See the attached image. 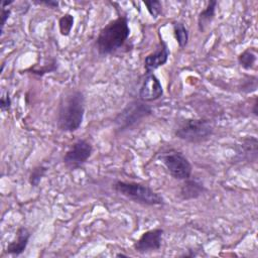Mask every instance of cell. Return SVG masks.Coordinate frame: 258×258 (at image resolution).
Returning a JSON list of instances; mask_svg holds the SVG:
<instances>
[{
	"label": "cell",
	"mask_w": 258,
	"mask_h": 258,
	"mask_svg": "<svg viewBox=\"0 0 258 258\" xmlns=\"http://www.w3.org/2000/svg\"><path fill=\"white\" fill-rule=\"evenodd\" d=\"M257 58V53L255 49L252 48H247L243 52H241L238 56V62L239 64L245 69V70H250L254 67Z\"/></svg>",
	"instance_id": "16"
},
{
	"label": "cell",
	"mask_w": 258,
	"mask_h": 258,
	"mask_svg": "<svg viewBox=\"0 0 258 258\" xmlns=\"http://www.w3.org/2000/svg\"><path fill=\"white\" fill-rule=\"evenodd\" d=\"M143 3H144V5L146 6L147 11L149 12V14H150L153 18H156V17L161 13L162 4H161L160 1L152 0V1H144Z\"/></svg>",
	"instance_id": "19"
},
{
	"label": "cell",
	"mask_w": 258,
	"mask_h": 258,
	"mask_svg": "<svg viewBox=\"0 0 258 258\" xmlns=\"http://www.w3.org/2000/svg\"><path fill=\"white\" fill-rule=\"evenodd\" d=\"M129 34L130 28L127 17L118 16L100 30L96 39L98 52L102 55L116 52L125 44Z\"/></svg>",
	"instance_id": "2"
},
{
	"label": "cell",
	"mask_w": 258,
	"mask_h": 258,
	"mask_svg": "<svg viewBox=\"0 0 258 258\" xmlns=\"http://www.w3.org/2000/svg\"><path fill=\"white\" fill-rule=\"evenodd\" d=\"M217 1H210L208 2L205 9H203L199 16H198V28L201 32H205L207 28L211 25L216 12L217 7Z\"/></svg>",
	"instance_id": "13"
},
{
	"label": "cell",
	"mask_w": 258,
	"mask_h": 258,
	"mask_svg": "<svg viewBox=\"0 0 258 258\" xmlns=\"http://www.w3.org/2000/svg\"><path fill=\"white\" fill-rule=\"evenodd\" d=\"M114 189L123 197L145 206H160L164 204L163 198L147 184L118 180L113 184Z\"/></svg>",
	"instance_id": "3"
},
{
	"label": "cell",
	"mask_w": 258,
	"mask_h": 258,
	"mask_svg": "<svg viewBox=\"0 0 258 258\" xmlns=\"http://www.w3.org/2000/svg\"><path fill=\"white\" fill-rule=\"evenodd\" d=\"M164 231L160 228L144 232L141 237L134 243L133 248L136 252L144 254L160 249Z\"/></svg>",
	"instance_id": "8"
},
{
	"label": "cell",
	"mask_w": 258,
	"mask_h": 258,
	"mask_svg": "<svg viewBox=\"0 0 258 258\" xmlns=\"http://www.w3.org/2000/svg\"><path fill=\"white\" fill-rule=\"evenodd\" d=\"M39 3L44 4V5H46V6L50 7V8H57V7H58V5H59L58 1H52V0H48V1H47V0L39 1Z\"/></svg>",
	"instance_id": "22"
},
{
	"label": "cell",
	"mask_w": 258,
	"mask_h": 258,
	"mask_svg": "<svg viewBox=\"0 0 258 258\" xmlns=\"http://www.w3.org/2000/svg\"><path fill=\"white\" fill-rule=\"evenodd\" d=\"M183 184L180 187V198L182 200H192V199H197L199 197H201L205 191H206V187L203 183L195 180V179H190L187 178L185 180H183Z\"/></svg>",
	"instance_id": "12"
},
{
	"label": "cell",
	"mask_w": 258,
	"mask_h": 258,
	"mask_svg": "<svg viewBox=\"0 0 258 258\" xmlns=\"http://www.w3.org/2000/svg\"><path fill=\"white\" fill-rule=\"evenodd\" d=\"M11 14V10L10 9H7L5 7H2V10H1V29H3L6 21L8 20L9 16Z\"/></svg>",
	"instance_id": "21"
},
{
	"label": "cell",
	"mask_w": 258,
	"mask_h": 258,
	"mask_svg": "<svg viewBox=\"0 0 258 258\" xmlns=\"http://www.w3.org/2000/svg\"><path fill=\"white\" fill-rule=\"evenodd\" d=\"M161 162L169 174L178 180H185L191 175V164L182 152L170 149L161 154Z\"/></svg>",
	"instance_id": "6"
},
{
	"label": "cell",
	"mask_w": 258,
	"mask_h": 258,
	"mask_svg": "<svg viewBox=\"0 0 258 258\" xmlns=\"http://www.w3.org/2000/svg\"><path fill=\"white\" fill-rule=\"evenodd\" d=\"M163 95V88L159 79L152 73L146 74L139 90V98L143 102L158 100Z\"/></svg>",
	"instance_id": "9"
},
{
	"label": "cell",
	"mask_w": 258,
	"mask_h": 258,
	"mask_svg": "<svg viewBox=\"0 0 258 258\" xmlns=\"http://www.w3.org/2000/svg\"><path fill=\"white\" fill-rule=\"evenodd\" d=\"M12 3H13L12 0H10V1H3V2H2V7H5V8H6V6H8V5L12 4Z\"/></svg>",
	"instance_id": "23"
},
{
	"label": "cell",
	"mask_w": 258,
	"mask_h": 258,
	"mask_svg": "<svg viewBox=\"0 0 258 258\" xmlns=\"http://www.w3.org/2000/svg\"><path fill=\"white\" fill-rule=\"evenodd\" d=\"M151 108L143 101L136 100L129 103L115 118L114 122L118 130H126L143 118L151 115Z\"/></svg>",
	"instance_id": "5"
},
{
	"label": "cell",
	"mask_w": 258,
	"mask_h": 258,
	"mask_svg": "<svg viewBox=\"0 0 258 258\" xmlns=\"http://www.w3.org/2000/svg\"><path fill=\"white\" fill-rule=\"evenodd\" d=\"M73 25H74V16L70 13L62 15L58 20V28H59L60 34L63 36L70 35Z\"/></svg>",
	"instance_id": "17"
},
{
	"label": "cell",
	"mask_w": 258,
	"mask_h": 258,
	"mask_svg": "<svg viewBox=\"0 0 258 258\" xmlns=\"http://www.w3.org/2000/svg\"><path fill=\"white\" fill-rule=\"evenodd\" d=\"M30 235H31L30 232L26 228L24 227L18 228V230L16 231L15 238L7 245L5 252L7 254L16 255V256L22 254L26 249Z\"/></svg>",
	"instance_id": "11"
},
{
	"label": "cell",
	"mask_w": 258,
	"mask_h": 258,
	"mask_svg": "<svg viewBox=\"0 0 258 258\" xmlns=\"http://www.w3.org/2000/svg\"><path fill=\"white\" fill-rule=\"evenodd\" d=\"M85 113V97L75 90L61 97L57 110V126L61 131L74 132L80 128Z\"/></svg>",
	"instance_id": "1"
},
{
	"label": "cell",
	"mask_w": 258,
	"mask_h": 258,
	"mask_svg": "<svg viewBox=\"0 0 258 258\" xmlns=\"http://www.w3.org/2000/svg\"><path fill=\"white\" fill-rule=\"evenodd\" d=\"M173 27V33L175 36V39L180 47H184L188 42V30L184 26L183 23L179 21H173L172 22Z\"/></svg>",
	"instance_id": "15"
},
{
	"label": "cell",
	"mask_w": 258,
	"mask_h": 258,
	"mask_svg": "<svg viewBox=\"0 0 258 258\" xmlns=\"http://www.w3.org/2000/svg\"><path fill=\"white\" fill-rule=\"evenodd\" d=\"M240 149L238 150V154L247 160H256L257 156V139L255 137L245 138L242 140Z\"/></svg>",
	"instance_id": "14"
},
{
	"label": "cell",
	"mask_w": 258,
	"mask_h": 258,
	"mask_svg": "<svg viewBox=\"0 0 258 258\" xmlns=\"http://www.w3.org/2000/svg\"><path fill=\"white\" fill-rule=\"evenodd\" d=\"M214 132V125L205 118L183 120L174 131V135L186 142L200 143L206 141Z\"/></svg>",
	"instance_id": "4"
},
{
	"label": "cell",
	"mask_w": 258,
	"mask_h": 258,
	"mask_svg": "<svg viewBox=\"0 0 258 258\" xmlns=\"http://www.w3.org/2000/svg\"><path fill=\"white\" fill-rule=\"evenodd\" d=\"M11 107V99L9 97L8 94L6 95H3L1 97V100H0V108H1V111H8Z\"/></svg>",
	"instance_id": "20"
},
{
	"label": "cell",
	"mask_w": 258,
	"mask_h": 258,
	"mask_svg": "<svg viewBox=\"0 0 258 258\" xmlns=\"http://www.w3.org/2000/svg\"><path fill=\"white\" fill-rule=\"evenodd\" d=\"M93 146L86 139H79L67 150L63 155V163L70 169L82 166L92 155Z\"/></svg>",
	"instance_id": "7"
},
{
	"label": "cell",
	"mask_w": 258,
	"mask_h": 258,
	"mask_svg": "<svg viewBox=\"0 0 258 258\" xmlns=\"http://www.w3.org/2000/svg\"><path fill=\"white\" fill-rule=\"evenodd\" d=\"M116 256L117 257H127V255L123 254V253H118V254H116Z\"/></svg>",
	"instance_id": "24"
},
{
	"label": "cell",
	"mask_w": 258,
	"mask_h": 258,
	"mask_svg": "<svg viewBox=\"0 0 258 258\" xmlns=\"http://www.w3.org/2000/svg\"><path fill=\"white\" fill-rule=\"evenodd\" d=\"M47 168L43 165H38L34 167L30 174H29V182L32 186H37L41 180V178L44 176Z\"/></svg>",
	"instance_id": "18"
},
{
	"label": "cell",
	"mask_w": 258,
	"mask_h": 258,
	"mask_svg": "<svg viewBox=\"0 0 258 258\" xmlns=\"http://www.w3.org/2000/svg\"><path fill=\"white\" fill-rule=\"evenodd\" d=\"M169 53L170 51L166 42L160 38L159 45L156 47V49L144 58V68L146 74H152L156 69L165 64L168 60Z\"/></svg>",
	"instance_id": "10"
}]
</instances>
